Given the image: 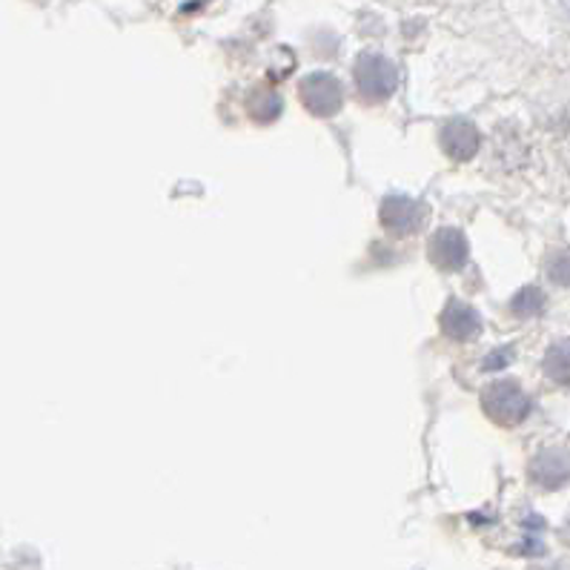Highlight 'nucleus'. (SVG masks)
<instances>
[{
	"instance_id": "f257e3e1",
	"label": "nucleus",
	"mask_w": 570,
	"mask_h": 570,
	"mask_svg": "<svg viewBox=\"0 0 570 570\" xmlns=\"http://www.w3.org/2000/svg\"><path fill=\"white\" fill-rule=\"evenodd\" d=\"M488 404L490 413H493L499 422H519V419H524V413H528L530 407L528 399H524V393L517 384H497V387L490 390Z\"/></svg>"
},
{
	"instance_id": "f03ea898",
	"label": "nucleus",
	"mask_w": 570,
	"mask_h": 570,
	"mask_svg": "<svg viewBox=\"0 0 570 570\" xmlns=\"http://www.w3.org/2000/svg\"><path fill=\"white\" fill-rule=\"evenodd\" d=\"M533 476L544 484V488H559L570 479V456L559 453V450H550L544 456L537 459L533 464Z\"/></svg>"
},
{
	"instance_id": "7ed1b4c3",
	"label": "nucleus",
	"mask_w": 570,
	"mask_h": 570,
	"mask_svg": "<svg viewBox=\"0 0 570 570\" xmlns=\"http://www.w3.org/2000/svg\"><path fill=\"white\" fill-rule=\"evenodd\" d=\"M544 370H548V376L557 379L559 384L570 382V342H559L550 347V353L544 356Z\"/></svg>"
},
{
	"instance_id": "20e7f679",
	"label": "nucleus",
	"mask_w": 570,
	"mask_h": 570,
	"mask_svg": "<svg viewBox=\"0 0 570 570\" xmlns=\"http://www.w3.org/2000/svg\"><path fill=\"white\" fill-rule=\"evenodd\" d=\"M542 302L544 298L539 289H524L513 307H517V313H522V316H533V313H539V309H542Z\"/></svg>"
},
{
	"instance_id": "39448f33",
	"label": "nucleus",
	"mask_w": 570,
	"mask_h": 570,
	"mask_svg": "<svg viewBox=\"0 0 570 570\" xmlns=\"http://www.w3.org/2000/svg\"><path fill=\"white\" fill-rule=\"evenodd\" d=\"M550 275L557 278V282L570 284V253H559L553 262H550Z\"/></svg>"
}]
</instances>
